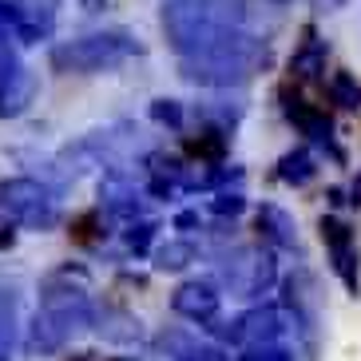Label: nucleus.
Returning a JSON list of instances; mask_svg holds the SVG:
<instances>
[{
	"label": "nucleus",
	"mask_w": 361,
	"mask_h": 361,
	"mask_svg": "<svg viewBox=\"0 0 361 361\" xmlns=\"http://www.w3.org/2000/svg\"><path fill=\"white\" fill-rule=\"evenodd\" d=\"M159 24L179 56L202 52L246 32L270 36L274 28V20L266 24V8L258 0H163Z\"/></svg>",
	"instance_id": "f257e3e1"
},
{
	"label": "nucleus",
	"mask_w": 361,
	"mask_h": 361,
	"mask_svg": "<svg viewBox=\"0 0 361 361\" xmlns=\"http://www.w3.org/2000/svg\"><path fill=\"white\" fill-rule=\"evenodd\" d=\"M270 64H274L270 36H258V32L234 36V40H223L214 48L179 56L183 80L199 87H238L246 80H255L258 72H266Z\"/></svg>",
	"instance_id": "f03ea898"
},
{
	"label": "nucleus",
	"mask_w": 361,
	"mask_h": 361,
	"mask_svg": "<svg viewBox=\"0 0 361 361\" xmlns=\"http://www.w3.org/2000/svg\"><path fill=\"white\" fill-rule=\"evenodd\" d=\"M143 52V44L135 40L123 28H111V32H92L80 36V40H64L52 48V68L56 72H75V75H92V72H107V68H119L123 60Z\"/></svg>",
	"instance_id": "7ed1b4c3"
},
{
	"label": "nucleus",
	"mask_w": 361,
	"mask_h": 361,
	"mask_svg": "<svg viewBox=\"0 0 361 361\" xmlns=\"http://www.w3.org/2000/svg\"><path fill=\"white\" fill-rule=\"evenodd\" d=\"M0 219L28 231H56L60 226V199L48 183L16 175L0 183Z\"/></svg>",
	"instance_id": "20e7f679"
},
{
	"label": "nucleus",
	"mask_w": 361,
	"mask_h": 361,
	"mask_svg": "<svg viewBox=\"0 0 361 361\" xmlns=\"http://www.w3.org/2000/svg\"><path fill=\"white\" fill-rule=\"evenodd\" d=\"M207 329H211L219 341H231L238 350H246V345H266V341H286V338H294V334H302V329H298V318L282 306V302L246 310V314H238V318L226 322V326H207Z\"/></svg>",
	"instance_id": "39448f33"
},
{
	"label": "nucleus",
	"mask_w": 361,
	"mask_h": 361,
	"mask_svg": "<svg viewBox=\"0 0 361 361\" xmlns=\"http://www.w3.org/2000/svg\"><path fill=\"white\" fill-rule=\"evenodd\" d=\"M219 282L234 298H262L278 282V262L262 246H238L219 262Z\"/></svg>",
	"instance_id": "423d86ee"
},
{
	"label": "nucleus",
	"mask_w": 361,
	"mask_h": 361,
	"mask_svg": "<svg viewBox=\"0 0 361 361\" xmlns=\"http://www.w3.org/2000/svg\"><path fill=\"white\" fill-rule=\"evenodd\" d=\"M322 243L329 250V262H334V274L341 278V286L350 294H361V270H357V243H353V231L341 219L326 214L322 219Z\"/></svg>",
	"instance_id": "0eeeda50"
},
{
	"label": "nucleus",
	"mask_w": 361,
	"mask_h": 361,
	"mask_svg": "<svg viewBox=\"0 0 361 361\" xmlns=\"http://www.w3.org/2000/svg\"><path fill=\"white\" fill-rule=\"evenodd\" d=\"M282 111H286V119L310 139V143L326 147L338 163L345 159V155H341V147L334 143V123H329V116L322 111V107H314V104H306L302 96H290V92H286V96H282Z\"/></svg>",
	"instance_id": "6e6552de"
},
{
	"label": "nucleus",
	"mask_w": 361,
	"mask_h": 361,
	"mask_svg": "<svg viewBox=\"0 0 361 361\" xmlns=\"http://www.w3.org/2000/svg\"><path fill=\"white\" fill-rule=\"evenodd\" d=\"M219 306H223V294H219V286L207 282V278L183 282V286L171 294V310H175L179 318H187V322H199V326H207V322L219 318Z\"/></svg>",
	"instance_id": "1a4fd4ad"
},
{
	"label": "nucleus",
	"mask_w": 361,
	"mask_h": 361,
	"mask_svg": "<svg viewBox=\"0 0 361 361\" xmlns=\"http://www.w3.org/2000/svg\"><path fill=\"white\" fill-rule=\"evenodd\" d=\"M16 16V40L20 44H40L56 32L60 0H8Z\"/></svg>",
	"instance_id": "9d476101"
},
{
	"label": "nucleus",
	"mask_w": 361,
	"mask_h": 361,
	"mask_svg": "<svg viewBox=\"0 0 361 361\" xmlns=\"http://www.w3.org/2000/svg\"><path fill=\"white\" fill-rule=\"evenodd\" d=\"M99 199H104V211L116 214V219H123V223H131V219H139V207H143V195H139V187L123 175L119 167L107 171V179L99 183Z\"/></svg>",
	"instance_id": "9b49d317"
},
{
	"label": "nucleus",
	"mask_w": 361,
	"mask_h": 361,
	"mask_svg": "<svg viewBox=\"0 0 361 361\" xmlns=\"http://www.w3.org/2000/svg\"><path fill=\"white\" fill-rule=\"evenodd\" d=\"M159 353H167L171 361H226V350L214 345V341H202L187 329H163L155 338Z\"/></svg>",
	"instance_id": "f8f14e48"
},
{
	"label": "nucleus",
	"mask_w": 361,
	"mask_h": 361,
	"mask_svg": "<svg viewBox=\"0 0 361 361\" xmlns=\"http://www.w3.org/2000/svg\"><path fill=\"white\" fill-rule=\"evenodd\" d=\"M36 92H40V75H36L32 68L20 64L12 75H4V80H0V119L24 116V111L32 107Z\"/></svg>",
	"instance_id": "ddd939ff"
},
{
	"label": "nucleus",
	"mask_w": 361,
	"mask_h": 361,
	"mask_svg": "<svg viewBox=\"0 0 361 361\" xmlns=\"http://www.w3.org/2000/svg\"><path fill=\"white\" fill-rule=\"evenodd\" d=\"M258 234H262L270 246H282V250H302V243H298L294 214L282 211V207H274V202L258 207Z\"/></svg>",
	"instance_id": "4468645a"
},
{
	"label": "nucleus",
	"mask_w": 361,
	"mask_h": 361,
	"mask_svg": "<svg viewBox=\"0 0 361 361\" xmlns=\"http://www.w3.org/2000/svg\"><path fill=\"white\" fill-rule=\"evenodd\" d=\"M92 326H96L107 341H116V345H131V341H139V318H131L128 310L96 306V314H92Z\"/></svg>",
	"instance_id": "2eb2a0df"
},
{
	"label": "nucleus",
	"mask_w": 361,
	"mask_h": 361,
	"mask_svg": "<svg viewBox=\"0 0 361 361\" xmlns=\"http://www.w3.org/2000/svg\"><path fill=\"white\" fill-rule=\"evenodd\" d=\"M314 175H318V159L310 147H294L278 159V179L290 187H306V183H314Z\"/></svg>",
	"instance_id": "dca6fc26"
},
{
	"label": "nucleus",
	"mask_w": 361,
	"mask_h": 361,
	"mask_svg": "<svg viewBox=\"0 0 361 361\" xmlns=\"http://www.w3.org/2000/svg\"><path fill=\"white\" fill-rule=\"evenodd\" d=\"M191 262H199V246H195L191 238H167V243L155 250V270H163V274L187 270Z\"/></svg>",
	"instance_id": "f3484780"
},
{
	"label": "nucleus",
	"mask_w": 361,
	"mask_h": 361,
	"mask_svg": "<svg viewBox=\"0 0 361 361\" xmlns=\"http://www.w3.org/2000/svg\"><path fill=\"white\" fill-rule=\"evenodd\" d=\"M290 72H294L298 80H318V75L326 72V44H322L318 36H310V40L294 52V60H290Z\"/></svg>",
	"instance_id": "a211bd4d"
},
{
	"label": "nucleus",
	"mask_w": 361,
	"mask_h": 361,
	"mask_svg": "<svg viewBox=\"0 0 361 361\" xmlns=\"http://www.w3.org/2000/svg\"><path fill=\"white\" fill-rule=\"evenodd\" d=\"M329 99L338 107H345V111H353V107H361V84L350 72H334V80H329Z\"/></svg>",
	"instance_id": "6ab92c4d"
},
{
	"label": "nucleus",
	"mask_w": 361,
	"mask_h": 361,
	"mask_svg": "<svg viewBox=\"0 0 361 361\" xmlns=\"http://www.w3.org/2000/svg\"><path fill=\"white\" fill-rule=\"evenodd\" d=\"M155 231H159V223H151V219H131V223H128V234H123L131 255H135V258L147 255L151 243H155Z\"/></svg>",
	"instance_id": "aec40b11"
},
{
	"label": "nucleus",
	"mask_w": 361,
	"mask_h": 361,
	"mask_svg": "<svg viewBox=\"0 0 361 361\" xmlns=\"http://www.w3.org/2000/svg\"><path fill=\"white\" fill-rule=\"evenodd\" d=\"M238 361H298L286 341H266V345H246Z\"/></svg>",
	"instance_id": "412c9836"
},
{
	"label": "nucleus",
	"mask_w": 361,
	"mask_h": 361,
	"mask_svg": "<svg viewBox=\"0 0 361 361\" xmlns=\"http://www.w3.org/2000/svg\"><path fill=\"white\" fill-rule=\"evenodd\" d=\"M151 119H155L159 128L183 131V104L179 99H155V104H151Z\"/></svg>",
	"instance_id": "4be33fe9"
},
{
	"label": "nucleus",
	"mask_w": 361,
	"mask_h": 361,
	"mask_svg": "<svg viewBox=\"0 0 361 361\" xmlns=\"http://www.w3.org/2000/svg\"><path fill=\"white\" fill-rule=\"evenodd\" d=\"M243 207H246V199H243V191H219L214 195V202H211V211L214 214H243Z\"/></svg>",
	"instance_id": "5701e85b"
},
{
	"label": "nucleus",
	"mask_w": 361,
	"mask_h": 361,
	"mask_svg": "<svg viewBox=\"0 0 361 361\" xmlns=\"http://www.w3.org/2000/svg\"><path fill=\"white\" fill-rule=\"evenodd\" d=\"M175 226H199V211H183L179 219H175Z\"/></svg>",
	"instance_id": "b1692460"
},
{
	"label": "nucleus",
	"mask_w": 361,
	"mask_h": 361,
	"mask_svg": "<svg viewBox=\"0 0 361 361\" xmlns=\"http://www.w3.org/2000/svg\"><path fill=\"white\" fill-rule=\"evenodd\" d=\"M350 195H353V199H350L353 207H361V171H357V179H353V191Z\"/></svg>",
	"instance_id": "393cba45"
},
{
	"label": "nucleus",
	"mask_w": 361,
	"mask_h": 361,
	"mask_svg": "<svg viewBox=\"0 0 361 361\" xmlns=\"http://www.w3.org/2000/svg\"><path fill=\"white\" fill-rule=\"evenodd\" d=\"M12 238H16L12 231H0V250H4V246H12Z\"/></svg>",
	"instance_id": "a878e982"
},
{
	"label": "nucleus",
	"mask_w": 361,
	"mask_h": 361,
	"mask_svg": "<svg viewBox=\"0 0 361 361\" xmlns=\"http://www.w3.org/2000/svg\"><path fill=\"white\" fill-rule=\"evenodd\" d=\"M84 4H87L92 12H96V8H104V0H84Z\"/></svg>",
	"instance_id": "bb28decb"
},
{
	"label": "nucleus",
	"mask_w": 361,
	"mask_h": 361,
	"mask_svg": "<svg viewBox=\"0 0 361 361\" xmlns=\"http://www.w3.org/2000/svg\"><path fill=\"white\" fill-rule=\"evenodd\" d=\"M72 361H87V357H72Z\"/></svg>",
	"instance_id": "cd10ccee"
}]
</instances>
